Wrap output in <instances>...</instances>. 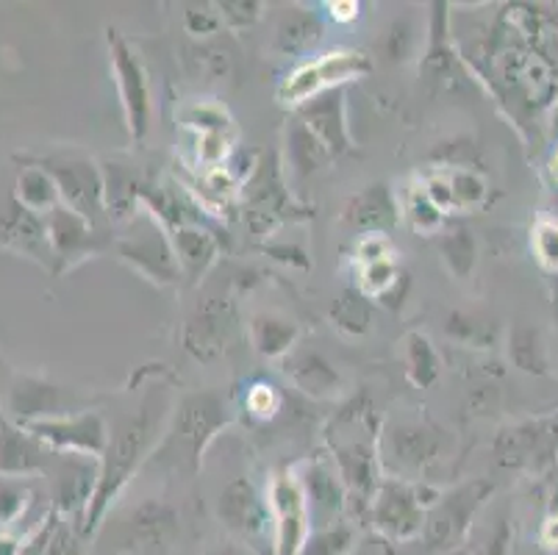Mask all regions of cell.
<instances>
[{"label":"cell","instance_id":"cell-44","mask_svg":"<svg viewBox=\"0 0 558 555\" xmlns=\"http://www.w3.org/2000/svg\"><path fill=\"white\" fill-rule=\"evenodd\" d=\"M531 248L545 269L558 273V220H539L531 233Z\"/></svg>","mask_w":558,"mask_h":555},{"label":"cell","instance_id":"cell-2","mask_svg":"<svg viewBox=\"0 0 558 555\" xmlns=\"http://www.w3.org/2000/svg\"><path fill=\"white\" fill-rule=\"evenodd\" d=\"M228 425V411L222 397L215 391H195L181 400L170 427L165 431L156 456L170 458L172 464L195 475L203 464V453Z\"/></svg>","mask_w":558,"mask_h":555},{"label":"cell","instance_id":"cell-45","mask_svg":"<svg viewBox=\"0 0 558 555\" xmlns=\"http://www.w3.org/2000/svg\"><path fill=\"white\" fill-rule=\"evenodd\" d=\"M233 150V134H197L195 156L203 167H222Z\"/></svg>","mask_w":558,"mask_h":555},{"label":"cell","instance_id":"cell-32","mask_svg":"<svg viewBox=\"0 0 558 555\" xmlns=\"http://www.w3.org/2000/svg\"><path fill=\"white\" fill-rule=\"evenodd\" d=\"M509 359L522 373L547 375V348L542 330L534 325L517 323L509 330Z\"/></svg>","mask_w":558,"mask_h":555},{"label":"cell","instance_id":"cell-41","mask_svg":"<svg viewBox=\"0 0 558 555\" xmlns=\"http://www.w3.org/2000/svg\"><path fill=\"white\" fill-rule=\"evenodd\" d=\"M34 492L23 478L0 475V526H12L28 511Z\"/></svg>","mask_w":558,"mask_h":555},{"label":"cell","instance_id":"cell-23","mask_svg":"<svg viewBox=\"0 0 558 555\" xmlns=\"http://www.w3.org/2000/svg\"><path fill=\"white\" fill-rule=\"evenodd\" d=\"M48 456L53 453L39 445L28 431L12 420L0 417V475L7 478H28L45 472Z\"/></svg>","mask_w":558,"mask_h":555},{"label":"cell","instance_id":"cell-25","mask_svg":"<svg viewBox=\"0 0 558 555\" xmlns=\"http://www.w3.org/2000/svg\"><path fill=\"white\" fill-rule=\"evenodd\" d=\"M170 239L175 258H179L181 278H190V281H201L220 256V242H217L215 233L209 228L197 226V222L175 228V231H170Z\"/></svg>","mask_w":558,"mask_h":555},{"label":"cell","instance_id":"cell-14","mask_svg":"<svg viewBox=\"0 0 558 555\" xmlns=\"http://www.w3.org/2000/svg\"><path fill=\"white\" fill-rule=\"evenodd\" d=\"M45 228H48V242L50 251H53L56 273H64V269L75 267V264L95 256L104 248L98 242V228L93 222H86L84 217H78L73 208L62 206V203L45 217Z\"/></svg>","mask_w":558,"mask_h":555},{"label":"cell","instance_id":"cell-20","mask_svg":"<svg viewBox=\"0 0 558 555\" xmlns=\"http://www.w3.org/2000/svg\"><path fill=\"white\" fill-rule=\"evenodd\" d=\"M181 522L175 508L161 500H145L129 519V550L134 555H165L175 544Z\"/></svg>","mask_w":558,"mask_h":555},{"label":"cell","instance_id":"cell-19","mask_svg":"<svg viewBox=\"0 0 558 555\" xmlns=\"http://www.w3.org/2000/svg\"><path fill=\"white\" fill-rule=\"evenodd\" d=\"M233 309L228 298H206L197 303L184 330V348L197 361H215L231 339Z\"/></svg>","mask_w":558,"mask_h":555},{"label":"cell","instance_id":"cell-5","mask_svg":"<svg viewBox=\"0 0 558 555\" xmlns=\"http://www.w3.org/2000/svg\"><path fill=\"white\" fill-rule=\"evenodd\" d=\"M495 495V483L486 478L459 483L436 497L434 506L425 511L423 544L430 553H453L470 536L475 517L486 500Z\"/></svg>","mask_w":558,"mask_h":555},{"label":"cell","instance_id":"cell-13","mask_svg":"<svg viewBox=\"0 0 558 555\" xmlns=\"http://www.w3.org/2000/svg\"><path fill=\"white\" fill-rule=\"evenodd\" d=\"M267 500H270L272 531H276V555H301L312 533V517L298 472H278L270 483Z\"/></svg>","mask_w":558,"mask_h":555},{"label":"cell","instance_id":"cell-17","mask_svg":"<svg viewBox=\"0 0 558 555\" xmlns=\"http://www.w3.org/2000/svg\"><path fill=\"white\" fill-rule=\"evenodd\" d=\"M7 411L12 422L23 425V422L50 420V417L78 414L81 400L73 389L45 384V381L37 378H25L9 391Z\"/></svg>","mask_w":558,"mask_h":555},{"label":"cell","instance_id":"cell-46","mask_svg":"<svg viewBox=\"0 0 558 555\" xmlns=\"http://www.w3.org/2000/svg\"><path fill=\"white\" fill-rule=\"evenodd\" d=\"M395 258V244L389 239V233H362L356 239V262L359 267L375 262H387Z\"/></svg>","mask_w":558,"mask_h":555},{"label":"cell","instance_id":"cell-11","mask_svg":"<svg viewBox=\"0 0 558 555\" xmlns=\"http://www.w3.org/2000/svg\"><path fill=\"white\" fill-rule=\"evenodd\" d=\"M39 165L56 181L62 206L73 208L86 222L98 226V220L106 214L104 170L81 156H48V159H39Z\"/></svg>","mask_w":558,"mask_h":555},{"label":"cell","instance_id":"cell-51","mask_svg":"<svg viewBox=\"0 0 558 555\" xmlns=\"http://www.w3.org/2000/svg\"><path fill=\"white\" fill-rule=\"evenodd\" d=\"M350 555H398V550H395V542L373 533V536L362 539Z\"/></svg>","mask_w":558,"mask_h":555},{"label":"cell","instance_id":"cell-48","mask_svg":"<svg viewBox=\"0 0 558 555\" xmlns=\"http://www.w3.org/2000/svg\"><path fill=\"white\" fill-rule=\"evenodd\" d=\"M184 31L190 34V37L206 43L209 37L220 34L222 23H220V17H217V12H209V9H186Z\"/></svg>","mask_w":558,"mask_h":555},{"label":"cell","instance_id":"cell-31","mask_svg":"<svg viewBox=\"0 0 558 555\" xmlns=\"http://www.w3.org/2000/svg\"><path fill=\"white\" fill-rule=\"evenodd\" d=\"M403 364L405 378L420 389H430L442 375V359L436 353L434 342L420 330H411L403 339Z\"/></svg>","mask_w":558,"mask_h":555},{"label":"cell","instance_id":"cell-22","mask_svg":"<svg viewBox=\"0 0 558 555\" xmlns=\"http://www.w3.org/2000/svg\"><path fill=\"white\" fill-rule=\"evenodd\" d=\"M342 222L359 233H389L400 222V203L389 183H369L350 195L342 208Z\"/></svg>","mask_w":558,"mask_h":555},{"label":"cell","instance_id":"cell-4","mask_svg":"<svg viewBox=\"0 0 558 555\" xmlns=\"http://www.w3.org/2000/svg\"><path fill=\"white\" fill-rule=\"evenodd\" d=\"M442 495L428 483H409L398 478H384L369 500L367 519L375 533L389 542H411L423 536L425 511Z\"/></svg>","mask_w":558,"mask_h":555},{"label":"cell","instance_id":"cell-34","mask_svg":"<svg viewBox=\"0 0 558 555\" xmlns=\"http://www.w3.org/2000/svg\"><path fill=\"white\" fill-rule=\"evenodd\" d=\"M445 336L450 342L464 345V348H495L497 325L473 312H450L445 317Z\"/></svg>","mask_w":558,"mask_h":555},{"label":"cell","instance_id":"cell-24","mask_svg":"<svg viewBox=\"0 0 558 555\" xmlns=\"http://www.w3.org/2000/svg\"><path fill=\"white\" fill-rule=\"evenodd\" d=\"M283 373L295 389L312 400H331L342 389V375L337 373V366L314 350H292L283 359Z\"/></svg>","mask_w":558,"mask_h":555},{"label":"cell","instance_id":"cell-50","mask_svg":"<svg viewBox=\"0 0 558 555\" xmlns=\"http://www.w3.org/2000/svg\"><path fill=\"white\" fill-rule=\"evenodd\" d=\"M328 17L333 20V23H342V25H350L356 23L359 14H362V7H359L356 0H333V3H328Z\"/></svg>","mask_w":558,"mask_h":555},{"label":"cell","instance_id":"cell-16","mask_svg":"<svg viewBox=\"0 0 558 555\" xmlns=\"http://www.w3.org/2000/svg\"><path fill=\"white\" fill-rule=\"evenodd\" d=\"M420 186L445 214L473 212L489 201V181L473 167H436Z\"/></svg>","mask_w":558,"mask_h":555},{"label":"cell","instance_id":"cell-9","mask_svg":"<svg viewBox=\"0 0 558 555\" xmlns=\"http://www.w3.org/2000/svg\"><path fill=\"white\" fill-rule=\"evenodd\" d=\"M106 43H109L111 73H114L117 95L123 104L125 125L134 142H142L150 131V117H154V98H150L148 73L142 68L140 56L131 48L129 39L117 28H106Z\"/></svg>","mask_w":558,"mask_h":555},{"label":"cell","instance_id":"cell-56","mask_svg":"<svg viewBox=\"0 0 558 555\" xmlns=\"http://www.w3.org/2000/svg\"><path fill=\"white\" fill-rule=\"evenodd\" d=\"M542 472H545V475L550 478V481H556V483H558V453H556V456L550 458V464H547L545 470H542Z\"/></svg>","mask_w":558,"mask_h":555},{"label":"cell","instance_id":"cell-52","mask_svg":"<svg viewBox=\"0 0 558 555\" xmlns=\"http://www.w3.org/2000/svg\"><path fill=\"white\" fill-rule=\"evenodd\" d=\"M405 292H409V275L403 273L398 278V283H395V287L378 300V305H384V309H389V312H398L400 305H403V300H405Z\"/></svg>","mask_w":558,"mask_h":555},{"label":"cell","instance_id":"cell-30","mask_svg":"<svg viewBox=\"0 0 558 555\" xmlns=\"http://www.w3.org/2000/svg\"><path fill=\"white\" fill-rule=\"evenodd\" d=\"M287 161L292 165V170L301 178L312 176V172L323 170L326 165H331L333 156L326 150V145L312 134V131L303 125L298 117H292L287 129Z\"/></svg>","mask_w":558,"mask_h":555},{"label":"cell","instance_id":"cell-6","mask_svg":"<svg viewBox=\"0 0 558 555\" xmlns=\"http://www.w3.org/2000/svg\"><path fill=\"white\" fill-rule=\"evenodd\" d=\"M117 258L140 273L156 287H175L181 281V267L172 239L145 208L129 222V231L114 242Z\"/></svg>","mask_w":558,"mask_h":555},{"label":"cell","instance_id":"cell-40","mask_svg":"<svg viewBox=\"0 0 558 555\" xmlns=\"http://www.w3.org/2000/svg\"><path fill=\"white\" fill-rule=\"evenodd\" d=\"M400 275H403V269L395 264V258H387V262H375V264H364V267L359 269V292H362L364 298H369L378 303V300L384 298V294H387L395 283H398Z\"/></svg>","mask_w":558,"mask_h":555},{"label":"cell","instance_id":"cell-54","mask_svg":"<svg viewBox=\"0 0 558 555\" xmlns=\"http://www.w3.org/2000/svg\"><path fill=\"white\" fill-rule=\"evenodd\" d=\"M23 553V544L17 539L7 536V533H0V555H20Z\"/></svg>","mask_w":558,"mask_h":555},{"label":"cell","instance_id":"cell-49","mask_svg":"<svg viewBox=\"0 0 558 555\" xmlns=\"http://www.w3.org/2000/svg\"><path fill=\"white\" fill-rule=\"evenodd\" d=\"M511 542H514V533H511L509 522H506V519H500L495 528V533L489 536V544H486L484 555H509Z\"/></svg>","mask_w":558,"mask_h":555},{"label":"cell","instance_id":"cell-21","mask_svg":"<svg viewBox=\"0 0 558 555\" xmlns=\"http://www.w3.org/2000/svg\"><path fill=\"white\" fill-rule=\"evenodd\" d=\"M298 478H301L303 495L308 503L312 531L342 522V514L348 508V488H344L342 478L337 475L331 461H312Z\"/></svg>","mask_w":558,"mask_h":555},{"label":"cell","instance_id":"cell-29","mask_svg":"<svg viewBox=\"0 0 558 555\" xmlns=\"http://www.w3.org/2000/svg\"><path fill=\"white\" fill-rule=\"evenodd\" d=\"M12 195L20 206L28 208V212H34V214H39V217H48V214L53 212L59 203H62L59 201L56 181L50 178V172L39 165V161L20 167Z\"/></svg>","mask_w":558,"mask_h":555},{"label":"cell","instance_id":"cell-43","mask_svg":"<svg viewBox=\"0 0 558 555\" xmlns=\"http://www.w3.org/2000/svg\"><path fill=\"white\" fill-rule=\"evenodd\" d=\"M215 9L220 23L228 28H251L264 14V3L258 0H222V3H215Z\"/></svg>","mask_w":558,"mask_h":555},{"label":"cell","instance_id":"cell-18","mask_svg":"<svg viewBox=\"0 0 558 555\" xmlns=\"http://www.w3.org/2000/svg\"><path fill=\"white\" fill-rule=\"evenodd\" d=\"M0 248H7L17 256L34 258L43 267H53L45 217L20 206L14 195L0 206Z\"/></svg>","mask_w":558,"mask_h":555},{"label":"cell","instance_id":"cell-55","mask_svg":"<svg viewBox=\"0 0 558 555\" xmlns=\"http://www.w3.org/2000/svg\"><path fill=\"white\" fill-rule=\"evenodd\" d=\"M206 555H251L245 547H236V544H228V547H220V550H211V553Z\"/></svg>","mask_w":558,"mask_h":555},{"label":"cell","instance_id":"cell-12","mask_svg":"<svg viewBox=\"0 0 558 555\" xmlns=\"http://www.w3.org/2000/svg\"><path fill=\"white\" fill-rule=\"evenodd\" d=\"M492 450H495L500 467L542 472L558 453V414L536 417V420L504 427L495 436Z\"/></svg>","mask_w":558,"mask_h":555},{"label":"cell","instance_id":"cell-27","mask_svg":"<svg viewBox=\"0 0 558 555\" xmlns=\"http://www.w3.org/2000/svg\"><path fill=\"white\" fill-rule=\"evenodd\" d=\"M323 20L306 9H287L272 31V50L278 56H303L323 39Z\"/></svg>","mask_w":558,"mask_h":555},{"label":"cell","instance_id":"cell-39","mask_svg":"<svg viewBox=\"0 0 558 555\" xmlns=\"http://www.w3.org/2000/svg\"><path fill=\"white\" fill-rule=\"evenodd\" d=\"M186 68L192 70V75H203L206 81H217L228 75L231 59H228L226 50H220L217 45L197 43L186 48Z\"/></svg>","mask_w":558,"mask_h":555},{"label":"cell","instance_id":"cell-42","mask_svg":"<svg viewBox=\"0 0 558 555\" xmlns=\"http://www.w3.org/2000/svg\"><path fill=\"white\" fill-rule=\"evenodd\" d=\"M283 406V395L278 391V386L267 384V381H256V384L247 386L245 395V409L251 411V417L256 420H272V417L281 411Z\"/></svg>","mask_w":558,"mask_h":555},{"label":"cell","instance_id":"cell-36","mask_svg":"<svg viewBox=\"0 0 558 555\" xmlns=\"http://www.w3.org/2000/svg\"><path fill=\"white\" fill-rule=\"evenodd\" d=\"M400 217L411 226V231L434 237L445 231V212L425 195L423 186H411L400 203Z\"/></svg>","mask_w":558,"mask_h":555},{"label":"cell","instance_id":"cell-53","mask_svg":"<svg viewBox=\"0 0 558 555\" xmlns=\"http://www.w3.org/2000/svg\"><path fill=\"white\" fill-rule=\"evenodd\" d=\"M542 544H545V547L558 550V514L547 519L545 528H542Z\"/></svg>","mask_w":558,"mask_h":555},{"label":"cell","instance_id":"cell-7","mask_svg":"<svg viewBox=\"0 0 558 555\" xmlns=\"http://www.w3.org/2000/svg\"><path fill=\"white\" fill-rule=\"evenodd\" d=\"M369 73H373V61L362 50H328V53H319L317 59L306 61L298 70H292L281 81L276 95L283 106L298 109V106L317 98L323 92L348 86Z\"/></svg>","mask_w":558,"mask_h":555},{"label":"cell","instance_id":"cell-15","mask_svg":"<svg viewBox=\"0 0 558 555\" xmlns=\"http://www.w3.org/2000/svg\"><path fill=\"white\" fill-rule=\"evenodd\" d=\"M344 92H348V86L328 89L295 109L298 120L326 145V150L331 153L333 159H339V156L353 150V136H350L348 129V100H344Z\"/></svg>","mask_w":558,"mask_h":555},{"label":"cell","instance_id":"cell-10","mask_svg":"<svg viewBox=\"0 0 558 555\" xmlns=\"http://www.w3.org/2000/svg\"><path fill=\"white\" fill-rule=\"evenodd\" d=\"M23 431L34 436L39 445L56 456H81L100 461L109 445V422L98 411H78V414L50 417V420L23 422Z\"/></svg>","mask_w":558,"mask_h":555},{"label":"cell","instance_id":"cell-38","mask_svg":"<svg viewBox=\"0 0 558 555\" xmlns=\"http://www.w3.org/2000/svg\"><path fill=\"white\" fill-rule=\"evenodd\" d=\"M356 544V531L348 522H333L326 528H314L301 555H350Z\"/></svg>","mask_w":558,"mask_h":555},{"label":"cell","instance_id":"cell-57","mask_svg":"<svg viewBox=\"0 0 558 555\" xmlns=\"http://www.w3.org/2000/svg\"><path fill=\"white\" fill-rule=\"evenodd\" d=\"M553 312H556V317H558V281H556V287H553Z\"/></svg>","mask_w":558,"mask_h":555},{"label":"cell","instance_id":"cell-33","mask_svg":"<svg viewBox=\"0 0 558 555\" xmlns=\"http://www.w3.org/2000/svg\"><path fill=\"white\" fill-rule=\"evenodd\" d=\"M373 300L364 298L359 289H348V292H342L333 300L331 323L344 336H364L373 328Z\"/></svg>","mask_w":558,"mask_h":555},{"label":"cell","instance_id":"cell-8","mask_svg":"<svg viewBox=\"0 0 558 555\" xmlns=\"http://www.w3.org/2000/svg\"><path fill=\"white\" fill-rule=\"evenodd\" d=\"M217 517L222 526L240 536L247 547L262 555H276L270 500L251 478H233L217 497Z\"/></svg>","mask_w":558,"mask_h":555},{"label":"cell","instance_id":"cell-47","mask_svg":"<svg viewBox=\"0 0 558 555\" xmlns=\"http://www.w3.org/2000/svg\"><path fill=\"white\" fill-rule=\"evenodd\" d=\"M411 25L409 20H395L384 34V56L389 61H405L411 53Z\"/></svg>","mask_w":558,"mask_h":555},{"label":"cell","instance_id":"cell-1","mask_svg":"<svg viewBox=\"0 0 558 555\" xmlns=\"http://www.w3.org/2000/svg\"><path fill=\"white\" fill-rule=\"evenodd\" d=\"M159 434H165V420L159 414L156 397H148L142 403V409L136 411V417L117 425L114 434L109 436L106 453L98 461V483H95V495L84 514L86 536H93L98 531L109 506L129 486L131 478L136 475L142 461L154 450V442L159 439Z\"/></svg>","mask_w":558,"mask_h":555},{"label":"cell","instance_id":"cell-37","mask_svg":"<svg viewBox=\"0 0 558 555\" xmlns=\"http://www.w3.org/2000/svg\"><path fill=\"white\" fill-rule=\"evenodd\" d=\"M179 122L184 129L197 134H233V120L220 104L211 100H195L179 109Z\"/></svg>","mask_w":558,"mask_h":555},{"label":"cell","instance_id":"cell-28","mask_svg":"<svg viewBox=\"0 0 558 555\" xmlns=\"http://www.w3.org/2000/svg\"><path fill=\"white\" fill-rule=\"evenodd\" d=\"M100 170H104L106 214L117 222H131L142 212V183L123 165H106Z\"/></svg>","mask_w":558,"mask_h":555},{"label":"cell","instance_id":"cell-35","mask_svg":"<svg viewBox=\"0 0 558 555\" xmlns=\"http://www.w3.org/2000/svg\"><path fill=\"white\" fill-rule=\"evenodd\" d=\"M439 256H442L445 269L453 275L456 281H464L473 273L475 258H478V244H475L473 231L466 228H453V231L439 237Z\"/></svg>","mask_w":558,"mask_h":555},{"label":"cell","instance_id":"cell-3","mask_svg":"<svg viewBox=\"0 0 558 555\" xmlns=\"http://www.w3.org/2000/svg\"><path fill=\"white\" fill-rule=\"evenodd\" d=\"M450 453V436L430 422H395L378 436L380 470L392 478L420 483L436 464H442Z\"/></svg>","mask_w":558,"mask_h":555},{"label":"cell","instance_id":"cell-58","mask_svg":"<svg viewBox=\"0 0 558 555\" xmlns=\"http://www.w3.org/2000/svg\"><path fill=\"white\" fill-rule=\"evenodd\" d=\"M556 172H558V156H556Z\"/></svg>","mask_w":558,"mask_h":555},{"label":"cell","instance_id":"cell-26","mask_svg":"<svg viewBox=\"0 0 558 555\" xmlns=\"http://www.w3.org/2000/svg\"><path fill=\"white\" fill-rule=\"evenodd\" d=\"M298 323L287 314L258 312L247 323V336L258 355L264 359H287L298 345Z\"/></svg>","mask_w":558,"mask_h":555}]
</instances>
